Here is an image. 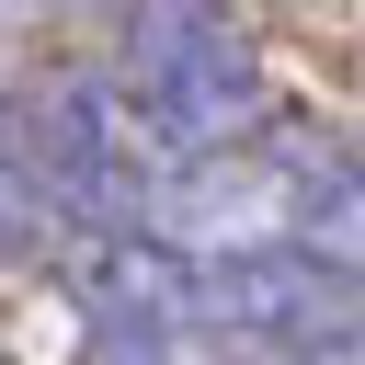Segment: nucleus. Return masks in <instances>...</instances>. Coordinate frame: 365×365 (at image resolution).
I'll use <instances>...</instances> for the list:
<instances>
[{
  "label": "nucleus",
  "mask_w": 365,
  "mask_h": 365,
  "mask_svg": "<svg viewBox=\"0 0 365 365\" xmlns=\"http://www.w3.org/2000/svg\"><path fill=\"white\" fill-rule=\"evenodd\" d=\"M297 240L365 262V160H308L297 171Z\"/></svg>",
  "instance_id": "4"
},
{
  "label": "nucleus",
  "mask_w": 365,
  "mask_h": 365,
  "mask_svg": "<svg viewBox=\"0 0 365 365\" xmlns=\"http://www.w3.org/2000/svg\"><path fill=\"white\" fill-rule=\"evenodd\" d=\"M194 331L251 342V354H354L365 342V285L319 240H251L194 262Z\"/></svg>",
  "instance_id": "3"
},
{
  "label": "nucleus",
  "mask_w": 365,
  "mask_h": 365,
  "mask_svg": "<svg viewBox=\"0 0 365 365\" xmlns=\"http://www.w3.org/2000/svg\"><path fill=\"white\" fill-rule=\"evenodd\" d=\"M137 103L114 114L103 80H57V91H23L11 114V228H34V205L80 217V228H137L148 217V148H137Z\"/></svg>",
  "instance_id": "2"
},
{
  "label": "nucleus",
  "mask_w": 365,
  "mask_h": 365,
  "mask_svg": "<svg viewBox=\"0 0 365 365\" xmlns=\"http://www.w3.org/2000/svg\"><path fill=\"white\" fill-rule=\"evenodd\" d=\"M354 160H365V148H354Z\"/></svg>",
  "instance_id": "6"
},
{
  "label": "nucleus",
  "mask_w": 365,
  "mask_h": 365,
  "mask_svg": "<svg viewBox=\"0 0 365 365\" xmlns=\"http://www.w3.org/2000/svg\"><path fill=\"white\" fill-rule=\"evenodd\" d=\"M125 103L160 160H217L262 114V68L228 0H125Z\"/></svg>",
  "instance_id": "1"
},
{
  "label": "nucleus",
  "mask_w": 365,
  "mask_h": 365,
  "mask_svg": "<svg viewBox=\"0 0 365 365\" xmlns=\"http://www.w3.org/2000/svg\"><path fill=\"white\" fill-rule=\"evenodd\" d=\"M80 365H171V331L160 319H91Z\"/></svg>",
  "instance_id": "5"
}]
</instances>
